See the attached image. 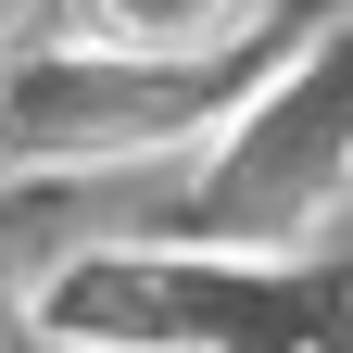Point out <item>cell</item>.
<instances>
[{
  "mask_svg": "<svg viewBox=\"0 0 353 353\" xmlns=\"http://www.w3.org/2000/svg\"><path fill=\"white\" fill-rule=\"evenodd\" d=\"M328 303H341L328 278H278V265L126 252V265L51 278V328L63 341H114V353H316Z\"/></svg>",
  "mask_w": 353,
  "mask_h": 353,
  "instance_id": "1",
  "label": "cell"
},
{
  "mask_svg": "<svg viewBox=\"0 0 353 353\" xmlns=\"http://www.w3.org/2000/svg\"><path fill=\"white\" fill-rule=\"evenodd\" d=\"M265 51H38L13 88H0V126L38 152H164V139H202L214 114H252Z\"/></svg>",
  "mask_w": 353,
  "mask_h": 353,
  "instance_id": "2",
  "label": "cell"
},
{
  "mask_svg": "<svg viewBox=\"0 0 353 353\" xmlns=\"http://www.w3.org/2000/svg\"><path fill=\"white\" fill-rule=\"evenodd\" d=\"M353 176V38L316 51L303 76H265L252 114L228 126V152H214V190L202 240H278L303 214H328V190Z\"/></svg>",
  "mask_w": 353,
  "mask_h": 353,
  "instance_id": "3",
  "label": "cell"
},
{
  "mask_svg": "<svg viewBox=\"0 0 353 353\" xmlns=\"http://www.w3.org/2000/svg\"><path fill=\"white\" fill-rule=\"evenodd\" d=\"M26 13H38V0H0V51H13V38H26Z\"/></svg>",
  "mask_w": 353,
  "mask_h": 353,
  "instance_id": "5",
  "label": "cell"
},
{
  "mask_svg": "<svg viewBox=\"0 0 353 353\" xmlns=\"http://www.w3.org/2000/svg\"><path fill=\"white\" fill-rule=\"evenodd\" d=\"M0 139H13V126H0Z\"/></svg>",
  "mask_w": 353,
  "mask_h": 353,
  "instance_id": "6",
  "label": "cell"
},
{
  "mask_svg": "<svg viewBox=\"0 0 353 353\" xmlns=\"http://www.w3.org/2000/svg\"><path fill=\"white\" fill-rule=\"evenodd\" d=\"M76 38H101V51H240L252 0H76Z\"/></svg>",
  "mask_w": 353,
  "mask_h": 353,
  "instance_id": "4",
  "label": "cell"
}]
</instances>
